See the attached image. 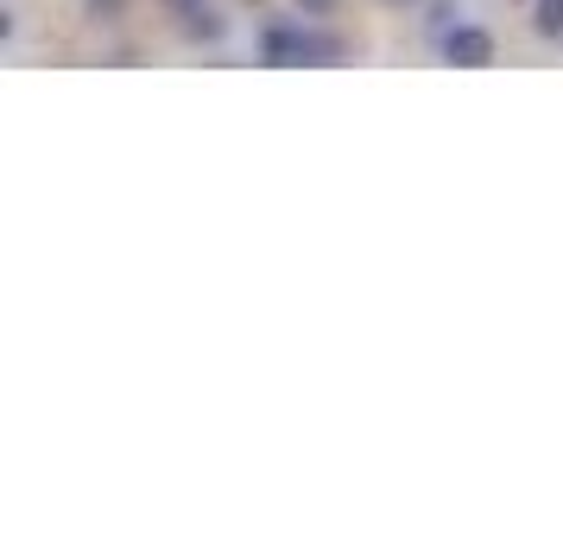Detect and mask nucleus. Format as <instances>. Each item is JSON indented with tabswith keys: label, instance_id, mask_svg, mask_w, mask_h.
<instances>
[{
	"label": "nucleus",
	"instance_id": "1",
	"mask_svg": "<svg viewBox=\"0 0 563 544\" xmlns=\"http://www.w3.org/2000/svg\"><path fill=\"white\" fill-rule=\"evenodd\" d=\"M342 57V45L335 38H317V32L305 26H266L260 32V64H273V70H285V64H335Z\"/></svg>",
	"mask_w": 563,
	"mask_h": 544
},
{
	"label": "nucleus",
	"instance_id": "2",
	"mask_svg": "<svg viewBox=\"0 0 563 544\" xmlns=\"http://www.w3.org/2000/svg\"><path fill=\"white\" fill-rule=\"evenodd\" d=\"M437 52L450 57L456 70H487V64H494V32H482V26H450L443 38H437Z\"/></svg>",
	"mask_w": 563,
	"mask_h": 544
},
{
	"label": "nucleus",
	"instance_id": "3",
	"mask_svg": "<svg viewBox=\"0 0 563 544\" xmlns=\"http://www.w3.org/2000/svg\"><path fill=\"white\" fill-rule=\"evenodd\" d=\"M172 13H178V26L190 38H222V13H216V0H165Z\"/></svg>",
	"mask_w": 563,
	"mask_h": 544
},
{
	"label": "nucleus",
	"instance_id": "4",
	"mask_svg": "<svg viewBox=\"0 0 563 544\" xmlns=\"http://www.w3.org/2000/svg\"><path fill=\"white\" fill-rule=\"evenodd\" d=\"M532 32L538 38H563V0H532Z\"/></svg>",
	"mask_w": 563,
	"mask_h": 544
},
{
	"label": "nucleus",
	"instance_id": "5",
	"mask_svg": "<svg viewBox=\"0 0 563 544\" xmlns=\"http://www.w3.org/2000/svg\"><path fill=\"white\" fill-rule=\"evenodd\" d=\"M77 7H82V20H89V26H114L128 0H77Z\"/></svg>",
	"mask_w": 563,
	"mask_h": 544
},
{
	"label": "nucleus",
	"instance_id": "6",
	"mask_svg": "<svg viewBox=\"0 0 563 544\" xmlns=\"http://www.w3.org/2000/svg\"><path fill=\"white\" fill-rule=\"evenodd\" d=\"M298 13H305V20H330L335 0H298Z\"/></svg>",
	"mask_w": 563,
	"mask_h": 544
},
{
	"label": "nucleus",
	"instance_id": "7",
	"mask_svg": "<svg viewBox=\"0 0 563 544\" xmlns=\"http://www.w3.org/2000/svg\"><path fill=\"white\" fill-rule=\"evenodd\" d=\"M393 7H418V0H393Z\"/></svg>",
	"mask_w": 563,
	"mask_h": 544
}]
</instances>
